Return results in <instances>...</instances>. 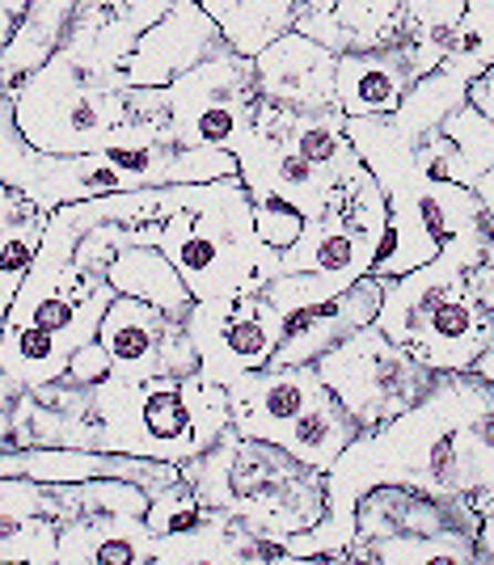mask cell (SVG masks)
<instances>
[{"mask_svg": "<svg viewBox=\"0 0 494 565\" xmlns=\"http://www.w3.org/2000/svg\"><path fill=\"white\" fill-rule=\"evenodd\" d=\"M377 486L470 494L494 486V380L444 372L419 405L355 435L326 469L322 519L287 536V562H351L355 507Z\"/></svg>", "mask_w": 494, "mask_h": 565, "instance_id": "obj_1", "label": "cell"}, {"mask_svg": "<svg viewBox=\"0 0 494 565\" xmlns=\"http://www.w3.org/2000/svg\"><path fill=\"white\" fill-rule=\"evenodd\" d=\"M229 426V393L199 372L118 380L90 388V448L182 465Z\"/></svg>", "mask_w": 494, "mask_h": 565, "instance_id": "obj_2", "label": "cell"}, {"mask_svg": "<svg viewBox=\"0 0 494 565\" xmlns=\"http://www.w3.org/2000/svg\"><path fill=\"white\" fill-rule=\"evenodd\" d=\"M486 254H494V245H448L423 266L380 279L385 287L372 326L431 372H465L494 347V308L482 305L465 279Z\"/></svg>", "mask_w": 494, "mask_h": 565, "instance_id": "obj_3", "label": "cell"}, {"mask_svg": "<svg viewBox=\"0 0 494 565\" xmlns=\"http://www.w3.org/2000/svg\"><path fill=\"white\" fill-rule=\"evenodd\" d=\"M178 472L203 507L229 511L275 541L308 532L326 511V472L266 439H245L233 426L208 451L182 460Z\"/></svg>", "mask_w": 494, "mask_h": 565, "instance_id": "obj_4", "label": "cell"}, {"mask_svg": "<svg viewBox=\"0 0 494 565\" xmlns=\"http://www.w3.org/2000/svg\"><path fill=\"white\" fill-rule=\"evenodd\" d=\"M157 249L187 282L190 300L259 291L262 282L280 275V249L262 245L254 233L250 194L237 173L190 190L187 203L161 220Z\"/></svg>", "mask_w": 494, "mask_h": 565, "instance_id": "obj_5", "label": "cell"}, {"mask_svg": "<svg viewBox=\"0 0 494 565\" xmlns=\"http://www.w3.org/2000/svg\"><path fill=\"white\" fill-rule=\"evenodd\" d=\"M229 426L245 439H266L326 472L338 451L359 435L355 418L338 405L313 363L254 367L224 384Z\"/></svg>", "mask_w": 494, "mask_h": 565, "instance_id": "obj_6", "label": "cell"}, {"mask_svg": "<svg viewBox=\"0 0 494 565\" xmlns=\"http://www.w3.org/2000/svg\"><path fill=\"white\" fill-rule=\"evenodd\" d=\"M477 511L470 494H423L377 486L355 507L351 562L380 565H473Z\"/></svg>", "mask_w": 494, "mask_h": 565, "instance_id": "obj_7", "label": "cell"}, {"mask_svg": "<svg viewBox=\"0 0 494 565\" xmlns=\"http://www.w3.org/2000/svg\"><path fill=\"white\" fill-rule=\"evenodd\" d=\"M13 118L39 152L81 157L97 152L123 122H132V106L118 76H97L55 51L13 89Z\"/></svg>", "mask_w": 494, "mask_h": 565, "instance_id": "obj_8", "label": "cell"}, {"mask_svg": "<svg viewBox=\"0 0 494 565\" xmlns=\"http://www.w3.org/2000/svg\"><path fill=\"white\" fill-rule=\"evenodd\" d=\"M259 102L254 60L237 51L195 64L165 89H127L132 115H157L178 148L237 152L254 131Z\"/></svg>", "mask_w": 494, "mask_h": 565, "instance_id": "obj_9", "label": "cell"}, {"mask_svg": "<svg viewBox=\"0 0 494 565\" xmlns=\"http://www.w3.org/2000/svg\"><path fill=\"white\" fill-rule=\"evenodd\" d=\"M313 367H317L322 384L338 397V405L355 418L359 435L377 430L380 423L398 418L401 409L419 405L435 388V380L444 376V372H431L427 363H419L393 338H385L377 326L347 333Z\"/></svg>", "mask_w": 494, "mask_h": 565, "instance_id": "obj_10", "label": "cell"}, {"mask_svg": "<svg viewBox=\"0 0 494 565\" xmlns=\"http://www.w3.org/2000/svg\"><path fill=\"white\" fill-rule=\"evenodd\" d=\"M182 321L195 342V372L212 384L266 367L283 333V312L262 296V287L224 300H195Z\"/></svg>", "mask_w": 494, "mask_h": 565, "instance_id": "obj_11", "label": "cell"}, {"mask_svg": "<svg viewBox=\"0 0 494 565\" xmlns=\"http://www.w3.org/2000/svg\"><path fill=\"white\" fill-rule=\"evenodd\" d=\"M97 342L111 354V376L118 380L195 372V342L187 333V321L132 296H115L106 305L97 321Z\"/></svg>", "mask_w": 494, "mask_h": 565, "instance_id": "obj_12", "label": "cell"}, {"mask_svg": "<svg viewBox=\"0 0 494 565\" xmlns=\"http://www.w3.org/2000/svg\"><path fill=\"white\" fill-rule=\"evenodd\" d=\"M224 51L233 47L220 34V25L203 13V4L199 0H174L161 18L136 39V47L127 51L118 81H123V89H165L182 72H190L203 60H216Z\"/></svg>", "mask_w": 494, "mask_h": 565, "instance_id": "obj_13", "label": "cell"}, {"mask_svg": "<svg viewBox=\"0 0 494 565\" xmlns=\"http://www.w3.org/2000/svg\"><path fill=\"white\" fill-rule=\"evenodd\" d=\"M233 157L237 178L250 199H283L305 220H317L338 199V182L329 173L308 166L296 148H287L266 131H250V140L241 143Z\"/></svg>", "mask_w": 494, "mask_h": 565, "instance_id": "obj_14", "label": "cell"}, {"mask_svg": "<svg viewBox=\"0 0 494 565\" xmlns=\"http://www.w3.org/2000/svg\"><path fill=\"white\" fill-rule=\"evenodd\" d=\"M419 76L423 64L410 39L377 51L334 55V106L343 118H385L398 110V102Z\"/></svg>", "mask_w": 494, "mask_h": 565, "instance_id": "obj_15", "label": "cell"}, {"mask_svg": "<svg viewBox=\"0 0 494 565\" xmlns=\"http://www.w3.org/2000/svg\"><path fill=\"white\" fill-rule=\"evenodd\" d=\"M380 287L377 275H359L351 287H343L334 300L313 308H296L283 317L280 347L271 354V367H292V363H317L329 347H338L347 333L364 330L377 321L380 308Z\"/></svg>", "mask_w": 494, "mask_h": 565, "instance_id": "obj_16", "label": "cell"}, {"mask_svg": "<svg viewBox=\"0 0 494 565\" xmlns=\"http://www.w3.org/2000/svg\"><path fill=\"white\" fill-rule=\"evenodd\" d=\"M250 60H254V85L262 102L292 106V110L334 106V55L305 34L287 30Z\"/></svg>", "mask_w": 494, "mask_h": 565, "instance_id": "obj_17", "label": "cell"}, {"mask_svg": "<svg viewBox=\"0 0 494 565\" xmlns=\"http://www.w3.org/2000/svg\"><path fill=\"white\" fill-rule=\"evenodd\" d=\"M254 131H266L283 140L287 148H296L308 166H317L329 173L338 186L351 178L355 169L364 166L355 157L351 140H347V118L338 106H313V110H292V106H271L259 102L254 110Z\"/></svg>", "mask_w": 494, "mask_h": 565, "instance_id": "obj_18", "label": "cell"}, {"mask_svg": "<svg viewBox=\"0 0 494 565\" xmlns=\"http://www.w3.org/2000/svg\"><path fill=\"white\" fill-rule=\"evenodd\" d=\"M76 18V0H30L22 22L13 25L9 43L0 51V94L13 97L30 72H39L55 51L64 47Z\"/></svg>", "mask_w": 494, "mask_h": 565, "instance_id": "obj_19", "label": "cell"}, {"mask_svg": "<svg viewBox=\"0 0 494 565\" xmlns=\"http://www.w3.org/2000/svg\"><path fill=\"white\" fill-rule=\"evenodd\" d=\"M473 76H477L473 64L456 60V55H444L435 68L423 72V76L406 89V97L398 102V110H393V115H385L389 118V127H393L406 143L427 140V136L444 122L448 110L465 102V85H470Z\"/></svg>", "mask_w": 494, "mask_h": 565, "instance_id": "obj_20", "label": "cell"}, {"mask_svg": "<svg viewBox=\"0 0 494 565\" xmlns=\"http://www.w3.org/2000/svg\"><path fill=\"white\" fill-rule=\"evenodd\" d=\"M106 282L115 287V296L144 300L169 317H187V308L195 305L187 282L178 279V270L157 245H123L106 266Z\"/></svg>", "mask_w": 494, "mask_h": 565, "instance_id": "obj_21", "label": "cell"}, {"mask_svg": "<svg viewBox=\"0 0 494 565\" xmlns=\"http://www.w3.org/2000/svg\"><path fill=\"white\" fill-rule=\"evenodd\" d=\"M60 161L55 152H39L34 143L18 131L13 118V97L0 94V186L25 194L39 212H55V182H60Z\"/></svg>", "mask_w": 494, "mask_h": 565, "instance_id": "obj_22", "label": "cell"}, {"mask_svg": "<svg viewBox=\"0 0 494 565\" xmlns=\"http://www.w3.org/2000/svg\"><path fill=\"white\" fill-rule=\"evenodd\" d=\"M203 13L220 25L237 55H259L271 39L292 30L305 0H199Z\"/></svg>", "mask_w": 494, "mask_h": 565, "instance_id": "obj_23", "label": "cell"}, {"mask_svg": "<svg viewBox=\"0 0 494 565\" xmlns=\"http://www.w3.org/2000/svg\"><path fill=\"white\" fill-rule=\"evenodd\" d=\"M329 22L338 34V55L389 47L406 30V0H334Z\"/></svg>", "mask_w": 494, "mask_h": 565, "instance_id": "obj_24", "label": "cell"}, {"mask_svg": "<svg viewBox=\"0 0 494 565\" xmlns=\"http://www.w3.org/2000/svg\"><path fill=\"white\" fill-rule=\"evenodd\" d=\"M43 228H48V212H39L25 194L13 190V207H9L4 224H0V321H4V312L13 305V296H18L34 254H39Z\"/></svg>", "mask_w": 494, "mask_h": 565, "instance_id": "obj_25", "label": "cell"}, {"mask_svg": "<svg viewBox=\"0 0 494 565\" xmlns=\"http://www.w3.org/2000/svg\"><path fill=\"white\" fill-rule=\"evenodd\" d=\"M461 18H465V0H406L401 39H410L427 60V68H435L452 47Z\"/></svg>", "mask_w": 494, "mask_h": 565, "instance_id": "obj_26", "label": "cell"}, {"mask_svg": "<svg viewBox=\"0 0 494 565\" xmlns=\"http://www.w3.org/2000/svg\"><path fill=\"white\" fill-rule=\"evenodd\" d=\"M0 562L55 565L60 532L48 515H0Z\"/></svg>", "mask_w": 494, "mask_h": 565, "instance_id": "obj_27", "label": "cell"}, {"mask_svg": "<svg viewBox=\"0 0 494 565\" xmlns=\"http://www.w3.org/2000/svg\"><path fill=\"white\" fill-rule=\"evenodd\" d=\"M440 136H444L465 161L473 166L477 178H491L494 182V127L486 115H477L470 102H461V106H452L444 115V122L435 127Z\"/></svg>", "mask_w": 494, "mask_h": 565, "instance_id": "obj_28", "label": "cell"}, {"mask_svg": "<svg viewBox=\"0 0 494 565\" xmlns=\"http://www.w3.org/2000/svg\"><path fill=\"white\" fill-rule=\"evenodd\" d=\"M250 212H254V233L271 249H287L305 228V215L296 212L292 203H283V199H250Z\"/></svg>", "mask_w": 494, "mask_h": 565, "instance_id": "obj_29", "label": "cell"}, {"mask_svg": "<svg viewBox=\"0 0 494 565\" xmlns=\"http://www.w3.org/2000/svg\"><path fill=\"white\" fill-rule=\"evenodd\" d=\"M111 376V354H106V347L97 342V338H90V342H81L76 351H72L69 367H64V376L69 384H81V388H94L97 380Z\"/></svg>", "mask_w": 494, "mask_h": 565, "instance_id": "obj_30", "label": "cell"}, {"mask_svg": "<svg viewBox=\"0 0 494 565\" xmlns=\"http://www.w3.org/2000/svg\"><path fill=\"white\" fill-rule=\"evenodd\" d=\"M465 102H470L477 115H494V102H491V68L486 72H477L470 85H465Z\"/></svg>", "mask_w": 494, "mask_h": 565, "instance_id": "obj_31", "label": "cell"}, {"mask_svg": "<svg viewBox=\"0 0 494 565\" xmlns=\"http://www.w3.org/2000/svg\"><path fill=\"white\" fill-rule=\"evenodd\" d=\"M25 4H30V0H0V51H4V43H9L13 25L22 22Z\"/></svg>", "mask_w": 494, "mask_h": 565, "instance_id": "obj_32", "label": "cell"}]
</instances>
